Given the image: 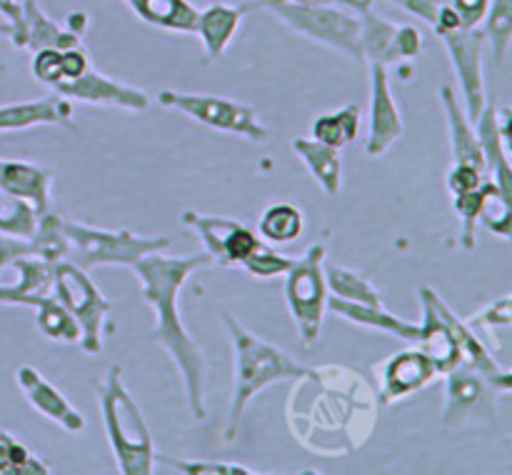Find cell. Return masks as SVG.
Returning <instances> with one entry per match:
<instances>
[{
    "mask_svg": "<svg viewBox=\"0 0 512 475\" xmlns=\"http://www.w3.org/2000/svg\"><path fill=\"white\" fill-rule=\"evenodd\" d=\"M290 390V433L305 450L325 458H343L363 448L378 420V395L358 370L343 365L308 368Z\"/></svg>",
    "mask_w": 512,
    "mask_h": 475,
    "instance_id": "cell-1",
    "label": "cell"
},
{
    "mask_svg": "<svg viewBox=\"0 0 512 475\" xmlns=\"http://www.w3.org/2000/svg\"><path fill=\"white\" fill-rule=\"evenodd\" d=\"M208 253L198 255H163L148 253L130 265L140 280L143 298L148 300L150 308L155 310V330L150 338L170 355V360L178 368L180 380L185 388V400L188 410L195 420L208 418L205 410V383H208V368H205V355L200 345L195 343L193 335L183 325L180 318L178 298L185 280L203 265H210Z\"/></svg>",
    "mask_w": 512,
    "mask_h": 475,
    "instance_id": "cell-2",
    "label": "cell"
},
{
    "mask_svg": "<svg viewBox=\"0 0 512 475\" xmlns=\"http://www.w3.org/2000/svg\"><path fill=\"white\" fill-rule=\"evenodd\" d=\"M223 328L228 333L230 345L235 353V378H233V398H230L228 425H225L223 440L233 443L238 438L240 423H243L245 408L255 395L263 393L268 385L280 380H295L308 373L300 360L280 350L278 345L268 343L260 335L250 333L233 313L223 310L220 313Z\"/></svg>",
    "mask_w": 512,
    "mask_h": 475,
    "instance_id": "cell-3",
    "label": "cell"
},
{
    "mask_svg": "<svg viewBox=\"0 0 512 475\" xmlns=\"http://www.w3.org/2000/svg\"><path fill=\"white\" fill-rule=\"evenodd\" d=\"M100 413L110 450L123 475H150L155 465L153 435L145 423L143 410L123 383V368L113 365L98 383Z\"/></svg>",
    "mask_w": 512,
    "mask_h": 475,
    "instance_id": "cell-4",
    "label": "cell"
},
{
    "mask_svg": "<svg viewBox=\"0 0 512 475\" xmlns=\"http://www.w3.org/2000/svg\"><path fill=\"white\" fill-rule=\"evenodd\" d=\"M258 8L278 15L290 30L363 63L360 53V13L330 3H290V0H255Z\"/></svg>",
    "mask_w": 512,
    "mask_h": 475,
    "instance_id": "cell-5",
    "label": "cell"
},
{
    "mask_svg": "<svg viewBox=\"0 0 512 475\" xmlns=\"http://www.w3.org/2000/svg\"><path fill=\"white\" fill-rule=\"evenodd\" d=\"M65 240H68V255L65 260L75 263L78 268L90 270L100 265H130L148 253H158L170 245V238L158 235V238H145L130 230H103L93 228L80 220L60 218Z\"/></svg>",
    "mask_w": 512,
    "mask_h": 475,
    "instance_id": "cell-6",
    "label": "cell"
},
{
    "mask_svg": "<svg viewBox=\"0 0 512 475\" xmlns=\"http://www.w3.org/2000/svg\"><path fill=\"white\" fill-rule=\"evenodd\" d=\"M325 248L313 245L285 270V300L298 325L303 345H313L323 333V318L328 310V283L323 273Z\"/></svg>",
    "mask_w": 512,
    "mask_h": 475,
    "instance_id": "cell-7",
    "label": "cell"
},
{
    "mask_svg": "<svg viewBox=\"0 0 512 475\" xmlns=\"http://www.w3.org/2000/svg\"><path fill=\"white\" fill-rule=\"evenodd\" d=\"M53 295L80 325V348L88 355L103 350V325L113 310V303L95 288L88 270L70 260L53 263Z\"/></svg>",
    "mask_w": 512,
    "mask_h": 475,
    "instance_id": "cell-8",
    "label": "cell"
},
{
    "mask_svg": "<svg viewBox=\"0 0 512 475\" xmlns=\"http://www.w3.org/2000/svg\"><path fill=\"white\" fill-rule=\"evenodd\" d=\"M158 103L165 108L180 110L190 115L193 120H200L203 125L223 133L243 135V138L268 140V128L260 123L258 113L250 105L238 103V100L220 98V95H203V93H178V90H160Z\"/></svg>",
    "mask_w": 512,
    "mask_h": 475,
    "instance_id": "cell-9",
    "label": "cell"
},
{
    "mask_svg": "<svg viewBox=\"0 0 512 475\" xmlns=\"http://www.w3.org/2000/svg\"><path fill=\"white\" fill-rule=\"evenodd\" d=\"M445 410L443 423L445 428H463L478 420H495V398L503 390L485 378L478 370L460 363L450 373H445Z\"/></svg>",
    "mask_w": 512,
    "mask_h": 475,
    "instance_id": "cell-10",
    "label": "cell"
},
{
    "mask_svg": "<svg viewBox=\"0 0 512 475\" xmlns=\"http://www.w3.org/2000/svg\"><path fill=\"white\" fill-rule=\"evenodd\" d=\"M440 40H443L445 50L450 55V63L455 68V78H458L460 93H463L465 113L468 118L478 120V115L483 113L485 103V75H483V50H485V38L480 33V28H458L438 30Z\"/></svg>",
    "mask_w": 512,
    "mask_h": 475,
    "instance_id": "cell-11",
    "label": "cell"
},
{
    "mask_svg": "<svg viewBox=\"0 0 512 475\" xmlns=\"http://www.w3.org/2000/svg\"><path fill=\"white\" fill-rule=\"evenodd\" d=\"M360 53L363 63L393 65L423 53V33L418 25L390 23L373 8L360 13Z\"/></svg>",
    "mask_w": 512,
    "mask_h": 475,
    "instance_id": "cell-12",
    "label": "cell"
},
{
    "mask_svg": "<svg viewBox=\"0 0 512 475\" xmlns=\"http://www.w3.org/2000/svg\"><path fill=\"white\" fill-rule=\"evenodd\" d=\"M183 223L200 235L205 253L215 265H243L263 245L248 225L223 215H200L185 210Z\"/></svg>",
    "mask_w": 512,
    "mask_h": 475,
    "instance_id": "cell-13",
    "label": "cell"
},
{
    "mask_svg": "<svg viewBox=\"0 0 512 475\" xmlns=\"http://www.w3.org/2000/svg\"><path fill=\"white\" fill-rule=\"evenodd\" d=\"M403 115L393 98L388 80V68L370 63V125L368 140H365V155L368 158H383L403 135Z\"/></svg>",
    "mask_w": 512,
    "mask_h": 475,
    "instance_id": "cell-14",
    "label": "cell"
},
{
    "mask_svg": "<svg viewBox=\"0 0 512 475\" xmlns=\"http://www.w3.org/2000/svg\"><path fill=\"white\" fill-rule=\"evenodd\" d=\"M53 88L58 95H63L68 100H78V103L115 105V108L138 110V113L150 108V95L145 90L133 88L128 83H120L115 78H108V75L98 73L95 68H88L75 80L55 83Z\"/></svg>",
    "mask_w": 512,
    "mask_h": 475,
    "instance_id": "cell-15",
    "label": "cell"
},
{
    "mask_svg": "<svg viewBox=\"0 0 512 475\" xmlns=\"http://www.w3.org/2000/svg\"><path fill=\"white\" fill-rule=\"evenodd\" d=\"M438 378V368L420 348L400 350L380 363L378 403L390 405L418 393Z\"/></svg>",
    "mask_w": 512,
    "mask_h": 475,
    "instance_id": "cell-16",
    "label": "cell"
},
{
    "mask_svg": "<svg viewBox=\"0 0 512 475\" xmlns=\"http://www.w3.org/2000/svg\"><path fill=\"white\" fill-rule=\"evenodd\" d=\"M423 290H425V295H428V298H430V303H433V308L438 310L440 318H443L445 323H448L450 333H453L455 340H458L460 353H463V363L468 365V368H473V370H478V373H483L485 378L493 380V383L498 385V388L503 390V393H510V390H512L510 370L505 368V365L495 363V358H493V353H490V350H488V345H485L483 340L478 338V333H475V330L470 328V325L465 323V320H460L458 315H455L453 310H450L448 305H445V300L440 298V295L435 293L433 288L423 285Z\"/></svg>",
    "mask_w": 512,
    "mask_h": 475,
    "instance_id": "cell-17",
    "label": "cell"
},
{
    "mask_svg": "<svg viewBox=\"0 0 512 475\" xmlns=\"http://www.w3.org/2000/svg\"><path fill=\"white\" fill-rule=\"evenodd\" d=\"M20 390L28 398V403L33 405L38 413H43L45 418L58 423L60 428L68 430V433H83L85 430V418L78 408L70 405V400L45 378L40 370H35L33 365H20L18 373H15Z\"/></svg>",
    "mask_w": 512,
    "mask_h": 475,
    "instance_id": "cell-18",
    "label": "cell"
},
{
    "mask_svg": "<svg viewBox=\"0 0 512 475\" xmlns=\"http://www.w3.org/2000/svg\"><path fill=\"white\" fill-rule=\"evenodd\" d=\"M53 178V168H43L28 160H0V190L33 205L38 218L50 210Z\"/></svg>",
    "mask_w": 512,
    "mask_h": 475,
    "instance_id": "cell-19",
    "label": "cell"
},
{
    "mask_svg": "<svg viewBox=\"0 0 512 475\" xmlns=\"http://www.w3.org/2000/svg\"><path fill=\"white\" fill-rule=\"evenodd\" d=\"M33 125H60V128L75 130L73 103L55 93L48 98L0 105V133L33 128Z\"/></svg>",
    "mask_w": 512,
    "mask_h": 475,
    "instance_id": "cell-20",
    "label": "cell"
},
{
    "mask_svg": "<svg viewBox=\"0 0 512 475\" xmlns=\"http://www.w3.org/2000/svg\"><path fill=\"white\" fill-rule=\"evenodd\" d=\"M475 123H478V130H475V133H478L480 148H483L485 158V175H488V180H493V183L498 185V190L505 198L512 200V173L508 158L510 143L503 138L495 103H485L483 113L478 115Z\"/></svg>",
    "mask_w": 512,
    "mask_h": 475,
    "instance_id": "cell-21",
    "label": "cell"
},
{
    "mask_svg": "<svg viewBox=\"0 0 512 475\" xmlns=\"http://www.w3.org/2000/svg\"><path fill=\"white\" fill-rule=\"evenodd\" d=\"M253 8H258V3H240V5H228V3H215L210 8L198 10V28L195 33L203 40L205 55L210 60L223 58V53L228 50L230 40L238 33L240 20L250 13Z\"/></svg>",
    "mask_w": 512,
    "mask_h": 475,
    "instance_id": "cell-22",
    "label": "cell"
},
{
    "mask_svg": "<svg viewBox=\"0 0 512 475\" xmlns=\"http://www.w3.org/2000/svg\"><path fill=\"white\" fill-rule=\"evenodd\" d=\"M420 303H423V323H420V338L415 345L433 360L438 373H450V370L463 363L458 340L450 333L448 323L440 318L438 310L433 308L423 288H420Z\"/></svg>",
    "mask_w": 512,
    "mask_h": 475,
    "instance_id": "cell-23",
    "label": "cell"
},
{
    "mask_svg": "<svg viewBox=\"0 0 512 475\" xmlns=\"http://www.w3.org/2000/svg\"><path fill=\"white\" fill-rule=\"evenodd\" d=\"M440 100H443L445 120H448V135H450V153H453V163L470 165L485 173V158L483 148H480L478 133L473 128V120L468 118L463 108H460L458 98H455L453 88L443 85L440 90Z\"/></svg>",
    "mask_w": 512,
    "mask_h": 475,
    "instance_id": "cell-24",
    "label": "cell"
},
{
    "mask_svg": "<svg viewBox=\"0 0 512 475\" xmlns=\"http://www.w3.org/2000/svg\"><path fill=\"white\" fill-rule=\"evenodd\" d=\"M328 308L333 310V313H338L340 318L350 320V323L363 325V328L383 330V333L395 335V338L405 340V343H418V338H420V325L408 323V320H403V318H398V315L388 313L383 305L350 303V300L328 295Z\"/></svg>",
    "mask_w": 512,
    "mask_h": 475,
    "instance_id": "cell-25",
    "label": "cell"
},
{
    "mask_svg": "<svg viewBox=\"0 0 512 475\" xmlns=\"http://www.w3.org/2000/svg\"><path fill=\"white\" fill-rule=\"evenodd\" d=\"M80 45V38L75 33H70L68 28H60L58 23L48 18L43 10L38 8L35 0H25L23 8V30H20L18 40H15V48H75Z\"/></svg>",
    "mask_w": 512,
    "mask_h": 475,
    "instance_id": "cell-26",
    "label": "cell"
},
{
    "mask_svg": "<svg viewBox=\"0 0 512 475\" xmlns=\"http://www.w3.org/2000/svg\"><path fill=\"white\" fill-rule=\"evenodd\" d=\"M290 148L300 155L305 168L310 170L315 180L320 183L325 195H338L343 185V163H340V150L330 145L318 143L313 138H295Z\"/></svg>",
    "mask_w": 512,
    "mask_h": 475,
    "instance_id": "cell-27",
    "label": "cell"
},
{
    "mask_svg": "<svg viewBox=\"0 0 512 475\" xmlns=\"http://www.w3.org/2000/svg\"><path fill=\"white\" fill-rule=\"evenodd\" d=\"M140 20L175 33H195L198 8L190 0H125Z\"/></svg>",
    "mask_w": 512,
    "mask_h": 475,
    "instance_id": "cell-28",
    "label": "cell"
},
{
    "mask_svg": "<svg viewBox=\"0 0 512 475\" xmlns=\"http://www.w3.org/2000/svg\"><path fill=\"white\" fill-rule=\"evenodd\" d=\"M325 283L335 298L350 300V303H363V305H383V295L373 285V280L365 278L358 270L343 268V265L323 263Z\"/></svg>",
    "mask_w": 512,
    "mask_h": 475,
    "instance_id": "cell-29",
    "label": "cell"
},
{
    "mask_svg": "<svg viewBox=\"0 0 512 475\" xmlns=\"http://www.w3.org/2000/svg\"><path fill=\"white\" fill-rule=\"evenodd\" d=\"M360 133V108L355 103L343 105L335 113L318 115L313 120V140L330 145V148L343 150L353 143Z\"/></svg>",
    "mask_w": 512,
    "mask_h": 475,
    "instance_id": "cell-30",
    "label": "cell"
},
{
    "mask_svg": "<svg viewBox=\"0 0 512 475\" xmlns=\"http://www.w3.org/2000/svg\"><path fill=\"white\" fill-rule=\"evenodd\" d=\"M305 228V218L303 210L295 208L290 203H273L263 210L258 220V233L263 235L268 243L275 245H285L293 243L303 235Z\"/></svg>",
    "mask_w": 512,
    "mask_h": 475,
    "instance_id": "cell-31",
    "label": "cell"
},
{
    "mask_svg": "<svg viewBox=\"0 0 512 475\" xmlns=\"http://www.w3.org/2000/svg\"><path fill=\"white\" fill-rule=\"evenodd\" d=\"M485 45L493 53V60L498 65L505 63L512 43V0H493L483 18Z\"/></svg>",
    "mask_w": 512,
    "mask_h": 475,
    "instance_id": "cell-32",
    "label": "cell"
},
{
    "mask_svg": "<svg viewBox=\"0 0 512 475\" xmlns=\"http://www.w3.org/2000/svg\"><path fill=\"white\" fill-rule=\"evenodd\" d=\"M35 308H38L35 320H38L40 333L48 335L50 340H58V343H80V325L63 308V303H58L55 295L43 298Z\"/></svg>",
    "mask_w": 512,
    "mask_h": 475,
    "instance_id": "cell-33",
    "label": "cell"
},
{
    "mask_svg": "<svg viewBox=\"0 0 512 475\" xmlns=\"http://www.w3.org/2000/svg\"><path fill=\"white\" fill-rule=\"evenodd\" d=\"M45 460L30 453L15 435L0 430V475H50Z\"/></svg>",
    "mask_w": 512,
    "mask_h": 475,
    "instance_id": "cell-34",
    "label": "cell"
},
{
    "mask_svg": "<svg viewBox=\"0 0 512 475\" xmlns=\"http://www.w3.org/2000/svg\"><path fill=\"white\" fill-rule=\"evenodd\" d=\"M488 183L490 180L485 178L480 188L468 190V193L453 195V208L458 210V215L463 218V228H460V243H463L465 250L475 248V230H478L480 210H483V200H485V193H488Z\"/></svg>",
    "mask_w": 512,
    "mask_h": 475,
    "instance_id": "cell-35",
    "label": "cell"
},
{
    "mask_svg": "<svg viewBox=\"0 0 512 475\" xmlns=\"http://www.w3.org/2000/svg\"><path fill=\"white\" fill-rule=\"evenodd\" d=\"M510 308H512V298L510 295H503L500 300H493L485 308H480L473 318H468L465 323L470 325L473 330H485L488 335L490 345L488 350L500 348V340L495 338V328H510Z\"/></svg>",
    "mask_w": 512,
    "mask_h": 475,
    "instance_id": "cell-36",
    "label": "cell"
},
{
    "mask_svg": "<svg viewBox=\"0 0 512 475\" xmlns=\"http://www.w3.org/2000/svg\"><path fill=\"white\" fill-rule=\"evenodd\" d=\"M160 463H168L178 473L188 475H258V470L245 468L240 463H208V460H180L170 455H158Z\"/></svg>",
    "mask_w": 512,
    "mask_h": 475,
    "instance_id": "cell-37",
    "label": "cell"
},
{
    "mask_svg": "<svg viewBox=\"0 0 512 475\" xmlns=\"http://www.w3.org/2000/svg\"><path fill=\"white\" fill-rule=\"evenodd\" d=\"M290 265H293V258H285L263 243L240 268H245L255 278H273V275H283Z\"/></svg>",
    "mask_w": 512,
    "mask_h": 475,
    "instance_id": "cell-38",
    "label": "cell"
},
{
    "mask_svg": "<svg viewBox=\"0 0 512 475\" xmlns=\"http://www.w3.org/2000/svg\"><path fill=\"white\" fill-rule=\"evenodd\" d=\"M63 50L40 48L33 55V75L45 85H55L63 80Z\"/></svg>",
    "mask_w": 512,
    "mask_h": 475,
    "instance_id": "cell-39",
    "label": "cell"
},
{
    "mask_svg": "<svg viewBox=\"0 0 512 475\" xmlns=\"http://www.w3.org/2000/svg\"><path fill=\"white\" fill-rule=\"evenodd\" d=\"M485 178H488V175H485L483 170L470 168V165L453 163V168H450V173H448V190L453 195L468 193V190L480 188Z\"/></svg>",
    "mask_w": 512,
    "mask_h": 475,
    "instance_id": "cell-40",
    "label": "cell"
},
{
    "mask_svg": "<svg viewBox=\"0 0 512 475\" xmlns=\"http://www.w3.org/2000/svg\"><path fill=\"white\" fill-rule=\"evenodd\" d=\"M458 13L465 28H478L490 8V0H445Z\"/></svg>",
    "mask_w": 512,
    "mask_h": 475,
    "instance_id": "cell-41",
    "label": "cell"
},
{
    "mask_svg": "<svg viewBox=\"0 0 512 475\" xmlns=\"http://www.w3.org/2000/svg\"><path fill=\"white\" fill-rule=\"evenodd\" d=\"M60 55H63V80H75L78 75H83L85 70L90 68L88 55L83 53L80 45H75V48H65ZM63 80H60V83H63Z\"/></svg>",
    "mask_w": 512,
    "mask_h": 475,
    "instance_id": "cell-42",
    "label": "cell"
},
{
    "mask_svg": "<svg viewBox=\"0 0 512 475\" xmlns=\"http://www.w3.org/2000/svg\"><path fill=\"white\" fill-rule=\"evenodd\" d=\"M393 3H398L400 8L408 10V13H413L415 18H420L423 23H428L430 28H433L435 15H438L443 0H393Z\"/></svg>",
    "mask_w": 512,
    "mask_h": 475,
    "instance_id": "cell-43",
    "label": "cell"
},
{
    "mask_svg": "<svg viewBox=\"0 0 512 475\" xmlns=\"http://www.w3.org/2000/svg\"><path fill=\"white\" fill-rule=\"evenodd\" d=\"M23 8L25 0H0V15L8 20L10 25V40H18L20 30H23Z\"/></svg>",
    "mask_w": 512,
    "mask_h": 475,
    "instance_id": "cell-44",
    "label": "cell"
},
{
    "mask_svg": "<svg viewBox=\"0 0 512 475\" xmlns=\"http://www.w3.org/2000/svg\"><path fill=\"white\" fill-rule=\"evenodd\" d=\"M310 3H330V5H345V8H353L355 13H363V10L373 8V0H310Z\"/></svg>",
    "mask_w": 512,
    "mask_h": 475,
    "instance_id": "cell-45",
    "label": "cell"
},
{
    "mask_svg": "<svg viewBox=\"0 0 512 475\" xmlns=\"http://www.w3.org/2000/svg\"><path fill=\"white\" fill-rule=\"evenodd\" d=\"M0 35H8V38H10V25L8 23H0Z\"/></svg>",
    "mask_w": 512,
    "mask_h": 475,
    "instance_id": "cell-46",
    "label": "cell"
}]
</instances>
